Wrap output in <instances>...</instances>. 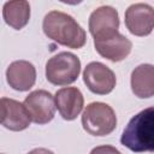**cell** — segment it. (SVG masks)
Segmentation results:
<instances>
[{
  "label": "cell",
  "instance_id": "cell-1",
  "mask_svg": "<svg viewBox=\"0 0 154 154\" xmlns=\"http://www.w3.org/2000/svg\"><path fill=\"white\" fill-rule=\"evenodd\" d=\"M42 29L48 38L69 48L78 49L87 42L84 29L72 16L61 11L48 12L43 18Z\"/></svg>",
  "mask_w": 154,
  "mask_h": 154
},
{
  "label": "cell",
  "instance_id": "cell-2",
  "mask_svg": "<svg viewBox=\"0 0 154 154\" xmlns=\"http://www.w3.org/2000/svg\"><path fill=\"white\" fill-rule=\"evenodd\" d=\"M120 142L132 152H152L154 149V108L148 107L130 119Z\"/></svg>",
  "mask_w": 154,
  "mask_h": 154
},
{
  "label": "cell",
  "instance_id": "cell-3",
  "mask_svg": "<svg viewBox=\"0 0 154 154\" xmlns=\"http://www.w3.org/2000/svg\"><path fill=\"white\" fill-rule=\"evenodd\" d=\"M81 72V60L70 52H60L46 63V78L54 85L73 83Z\"/></svg>",
  "mask_w": 154,
  "mask_h": 154
},
{
  "label": "cell",
  "instance_id": "cell-4",
  "mask_svg": "<svg viewBox=\"0 0 154 154\" xmlns=\"http://www.w3.org/2000/svg\"><path fill=\"white\" fill-rule=\"evenodd\" d=\"M82 125L93 136H106L116 129L117 116L109 105L105 102H91L82 114Z\"/></svg>",
  "mask_w": 154,
  "mask_h": 154
},
{
  "label": "cell",
  "instance_id": "cell-5",
  "mask_svg": "<svg viewBox=\"0 0 154 154\" xmlns=\"http://www.w3.org/2000/svg\"><path fill=\"white\" fill-rule=\"evenodd\" d=\"M88 25L94 41L108 40L118 34V12L112 6H100L91 12Z\"/></svg>",
  "mask_w": 154,
  "mask_h": 154
},
{
  "label": "cell",
  "instance_id": "cell-6",
  "mask_svg": "<svg viewBox=\"0 0 154 154\" xmlns=\"http://www.w3.org/2000/svg\"><path fill=\"white\" fill-rule=\"evenodd\" d=\"M30 120L36 124H47L54 118L55 103L53 95L43 89L31 91L23 102Z\"/></svg>",
  "mask_w": 154,
  "mask_h": 154
},
{
  "label": "cell",
  "instance_id": "cell-7",
  "mask_svg": "<svg viewBox=\"0 0 154 154\" xmlns=\"http://www.w3.org/2000/svg\"><path fill=\"white\" fill-rule=\"evenodd\" d=\"M83 81L88 89L97 95L109 94L117 83L114 72L99 61L89 63L83 71Z\"/></svg>",
  "mask_w": 154,
  "mask_h": 154
},
{
  "label": "cell",
  "instance_id": "cell-8",
  "mask_svg": "<svg viewBox=\"0 0 154 154\" xmlns=\"http://www.w3.org/2000/svg\"><path fill=\"white\" fill-rule=\"evenodd\" d=\"M125 25L135 36H147L154 26L153 7L147 4H134L125 11Z\"/></svg>",
  "mask_w": 154,
  "mask_h": 154
},
{
  "label": "cell",
  "instance_id": "cell-9",
  "mask_svg": "<svg viewBox=\"0 0 154 154\" xmlns=\"http://www.w3.org/2000/svg\"><path fill=\"white\" fill-rule=\"evenodd\" d=\"M54 103L65 120H73L83 109L84 99L78 88L65 87L55 93Z\"/></svg>",
  "mask_w": 154,
  "mask_h": 154
},
{
  "label": "cell",
  "instance_id": "cell-10",
  "mask_svg": "<svg viewBox=\"0 0 154 154\" xmlns=\"http://www.w3.org/2000/svg\"><path fill=\"white\" fill-rule=\"evenodd\" d=\"M6 79L12 89L26 91L35 84V66L26 60H16L8 65L6 70Z\"/></svg>",
  "mask_w": 154,
  "mask_h": 154
},
{
  "label": "cell",
  "instance_id": "cell-11",
  "mask_svg": "<svg viewBox=\"0 0 154 154\" xmlns=\"http://www.w3.org/2000/svg\"><path fill=\"white\" fill-rule=\"evenodd\" d=\"M94 46L101 57L114 63L124 60L132 48L131 41L119 32L108 40L94 41Z\"/></svg>",
  "mask_w": 154,
  "mask_h": 154
},
{
  "label": "cell",
  "instance_id": "cell-12",
  "mask_svg": "<svg viewBox=\"0 0 154 154\" xmlns=\"http://www.w3.org/2000/svg\"><path fill=\"white\" fill-rule=\"evenodd\" d=\"M5 105V116L2 125L11 131H22L30 125V117L24 105L13 99L2 97Z\"/></svg>",
  "mask_w": 154,
  "mask_h": 154
},
{
  "label": "cell",
  "instance_id": "cell-13",
  "mask_svg": "<svg viewBox=\"0 0 154 154\" xmlns=\"http://www.w3.org/2000/svg\"><path fill=\"white\" fill-rule=\"evenodd\" d=\"M132 93L140 99L152 97L154 94V67L152 64L138 65L131 73Z\"/></svg>",
  "mask_w": 154,
  "mask_h": 154
},
{
  "label": "cell",
  "instance_id": "cell-14",
  "mask_svg": "<svg viewBox=\"0 0 154 154\" xmlns=\"http://www.w3.org/2000/svg\"><path fill=\"white\" fill-rule=\"evenodd\" d=\"M2 17L7 25L20 30L30 19V5L25 0L7 1L2 7Z\"/></svg>",
  "mask_w": 154,
  "mask_h": 154
},
{
  "label": "cell",
  "instance_id": "cell-15",
  "mask_svg": "<svg viewBox=\"0 0 154 154\" xmlns=\"http://www.w3.org/2000/svg\"><path fill=\"white\" fill-rule=\"evenodd\" d=\"M90 154H122L116 147L113 146H99L91 149Z\"/></svg>",
  "mask_w": 154,
  "mask_h": 154
},
{
  "label": "cell",
  "instance_id": "cell-16",
  "mask_svg": "<svg viewBox=\"0 0 154 154\" xmlns=\"http://www.w3.org/2000/svg\"><path fill=\"white\" fill-rule=\"evenodd\" d=\"M28 154H54V153L46 148H36V149H32L31 152H29Z\"/></svg>",
  "mask_w": 154,
  "mask_h": 154
},
{
  "label": "cell",
  "instance_id": "cell-17",
  "mask_svg": "<svg viewBox=\"0 0 154 154\" xmlns=\"http://www.w3.org/2000/svg\"><path fill=\"white\" fill-rule=\"evenodd\" d=\"M4 116H5V105H4L2 99H0V124H2Z\"/></svg>",
  "mask_w": 154,
  "mask_h": 154
},
{
  "label": "cell",
  "instance_id": "cell-18",
  "mask_svg": "<svg viewBox=\"0 0 154 154\" xmlns=\"http://www.w3.org/2000/svg\"><path fill=\"white\" fill-rule=\"evenodd\" d=\"M0 154H2V153H0Z\"/></svg>",
  "mask_w": 154,
  "mask_h": 154
}]
</instances>
